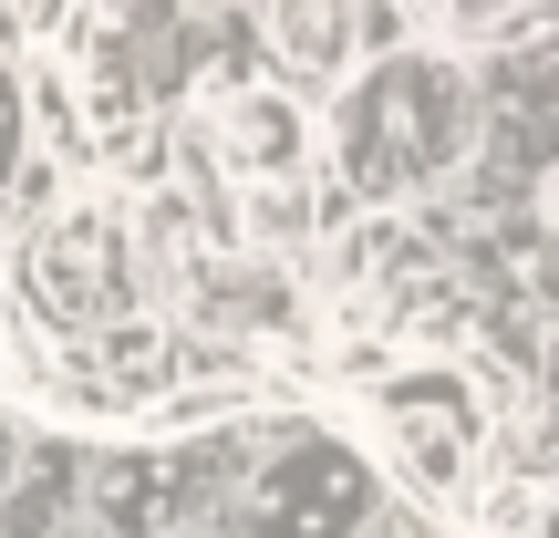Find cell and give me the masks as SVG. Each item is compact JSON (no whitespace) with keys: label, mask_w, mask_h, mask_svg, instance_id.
I'll use <instances>...</instances> for the list:
<instances>
[{"label":"cell","mask_w":559,"mask_h":538,"mask_svg":"<svg viewBox=\"0 0 559 538\" xmlns=\"http://www.w3.org/2000/svg\"><path fill=\"white\" fill-rule=\"evenodd\" d=\"M539 228L559 239V166H539Z\"/></svg>","instance_id":"12"},{"label":"cell","mask_w":559,"mask_h":538,"mask_svg":"<svg viewBox=\"0 0 559 538\" xmlns=\"http://www.w3.org/2000/svg\"><path fill=\"white\" fill-rule=\"evenodd\" d=\"M21 311L32 332L83 342L104 321H135V228L115 198H52L32 207V239H21Z\"/></svg>","instance_id":"2"},{"label":"cell","mask_w":559,"mask_h":538,"mask_svg":"<svg viewBox=\"0 0 559 538\" xmlns=\"http://www.w3.org/2000/svg\"><path fill=\"white\" fill-rule=\"evenodd\" d=\"M32 383L52 404H83V415H135V404H156L177 383V342L135 311V321H104L83 342H52V362H32Z\"/></svg>","instance_id":"5"},{"label":"cell","mask_w":559,"mask_h":538,"mask_svg":"<svg viewBox=\"0 0 559 538\" xmlns=\"http://www.w3.org/2000/svg\"><path fill=\"white\" fill-rule=\"evenodd\" d=\"M187 487H198V456L187 445H115L104 477H94V507H104L115 538H156L187 507Z\"/></svg>","instance_id":"7"},{"label":"cell","mask_w":559,"mask_h":538,"mask_svg":"<svg viewBox=\"0 0 559 538\" xmlns=\"http://www.w3.org/2000/svg\"><path fill=\"white\" fill-rule=\"evenodd\" d=\"M487 11H508V0H487Z\"/></svg>","instance_id":"14"},{"label":"cell","mask_w":559,"mask_h":538,"mask_svg":"<svg viewBox=\"0 0 559 538\" xmlns=\"http://www.w3.org/2000/svg\"><path fill=\"white\" fill-rule=\"evenodd\" d=\"M270 52L290 83H342L353 73V0H270Z\"/></svg>","instance_id":"8"},{"label":"cell","mask_w":559,"mask_h":538,"mask_svg":"<svg viewBox=\"0 0 559 538\" xmlns=\"http://www.w3.org/2000/svg\"><path fill=\"white\" fill-rule=\"evenodd\" d=\"M519 466H528V477H559V404L519 425Z\"/></svg>","instance_id":"10"},{"label":"cell","mask_w":559,"mask_h":538,"mask_svg":"<svg viewBox=\"0 0 559 538\" xmlns=\"http://www.w3.org/2000/svg\"><path fill=\"white\" fill-rule=\"evenodd\" d=\"M466 135H477L466 73L436 62V52H394L342 104V177H353L362 198H404V187H436L445 166L466 156Z\"/></svg>","instance_id":"1"},{"label":"cell","mask_w":559,"mask_h":538,"mask_svg":"<svg viewBox=\"0 0 559 538\" xmlns=\"http://www.w3.org/2000/svg\"><path fill=\"white\" fill-rule=\"evenodd\" d=\"M373 415L394 435V466L425 487V498H466L487 456V404L456 362H404V373H373Z\"/></svg>","instance_id":"4"},{"label":"cell","mask_w":559,"mask_h":538,"mask_svg":"<svg viewBox=\"0 0 559 538\" xmlns=\"http://www.w3.org/2000/svg\"><path fill=\"white\" fill-rule=\"evenodd\" d=\"M0 487H11V435H0Z\"/></svg>","instance_id":"13"},{"label":"cell","mask_w":559,"mask_h":538,"mask_svg":"<svg viewBox=\"0 0 559 538\" xmlns=\"http://www.w3.org/2000/svg\"><path fill=\"white\" fill-rule=\"evenodd\" d=\"M498 538H559V487H508L498 498Z\"/></svg>","instance_id":"9"},{"label":"cell","mask_w":559,"mask_h":538,"mask_svg":"<svg viewBox=\"0 0 559 538\" xmlns=\"http://www.w3.org/2000/svg\"><path fill=\"white\" fill-rule=\"evenodd\" d=\"M11 135H21V104H11V73H0V177H11Z\"/></svg>","instance_id":"11"},{"label":"cell","mask_w":559,"mask_h":538,"mask_svg":"<svg viewBox=\"0 0 559 538\" xmlns=\"http://www.w3.org/2000/svg\"><path fill=\"white\" fill-rule=\"evenodd\" d=\"M373 518V466L342 435H290L260 466V528L270 538H353Z\"/></svg>","instance_id":"6"},{"label":"cell","mask_w":559,"mask_h":538,"mask_svg":"<svg viewBox=\"0 0 559 538\" xmlns=\"http://www.w3.org/2000/svg\"><path fill=\"white\" fill-rule=\"evenodd\" d=\"M198 156L207 177H228L249 198L260 239H300V177H311V115L290 104V83H218L198 94Z\"/></svg>","instance_id":"3"},{"label":"cell","mask_w":559,"mask_h":538,"mask_svg":"<svg viewBox=\"0 0 559 538\" xmlns=\"http://www.w3.org/2000/svg\"><path fill=\"white\" fill-rule=\"evenodd\" d=\"M0 362H11V352H0Z\"/></svg>","instance_id":"15"}]
</instances>
